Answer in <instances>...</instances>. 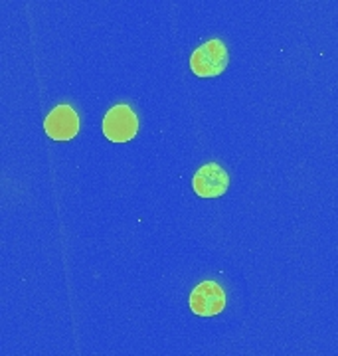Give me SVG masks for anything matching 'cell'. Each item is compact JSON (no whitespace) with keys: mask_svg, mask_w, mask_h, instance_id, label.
I'll return each mask as SVG.
<instances>
[{"mask_svg":"<svg viewBox=\"0 0 338 356\" xmlns=\"http://www.w3.org/2000/svg\"><path fill=\"white\" fill-rule=\"evenodd\" d=\"M227 62H230V54L224 42L220 40H208L190 56V67L198 77L220 76L227 67Z\"/></svg>","mask_w":338,"mask_h":356,"instance_id":"6da1fadb","label":"cell"},{"mask_svg":"<svg viewBox=\"0 0 338 356\" xmlns=\"http://www.w3.org/2000/svg\"><path fill=\"white\" fill-rule=\"evenodd\" d=\"M138 131L137 113L129 105H115L103 117V135L113 143H127Z\"/></svg>","mask_w":338,"mask_h":356,"instance_id":"7a4b0ae2","label":"cell"},{"mask_svg":"<svg viewBox=\"0 0 338 356\" xmlns=\"http://www.w3.org/2000/svg\"><path fill=\"white\" fill-rule=\"evenodd\" d=\"M44 129L48 133V137H51L54 140L74 139L79 131V117L72 105H58L46 117Z\"/></svg>","mask_w":338,"mask_h":356,"instance_id":"5b68a950","label":"cell"},{"mask_svg":"<svg viewBox=\"0 0 338 356\" xmlns=\"http://www.w3.org/2000/svg\"><path fill=\"white\" fill-rule=\"evenodd\" d=\"M225 307V293L216 281H202L190 293V309L200 317H214Z\"/></svg>","mask_w":338,"mask_h":356,"instance_id":"3957f363","label":"cell"},{"mask_svg":"<svg viewBox=\"0 0 338 356\" xmlns=\"http://www.w3.org/2000/svg\"><path fill=\"white\" fill-rule=\"evenodd\" d=\"M227 186H230V177L216 163L200 166L192 178V188L200 198H220L227 192Z\"/></svg>","mask_w":338,"mask_h":356,"instance_id":"277c9868","label":"cell"}]
</instances>
